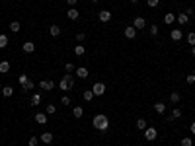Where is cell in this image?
I'll return each instance as SVG.
<instances>
[{"mask_svg": "<svg viewBox=\"0 0 195 146\" xmlns=\"http://www.w3.org/2000/svg\"><path fill=\"white\" fill-rule=\"evenodd\" d=\"M92 125H94V129H98V130H107V129H109V119H107L105 115L100 113V115H96L92 119Z\"/></svg>", "mask_w": 195, "mask_h": 146, "instance_id": "obj_1", "label": "cell"}, {"mask_svg": "<svg viewBox=\"0 0 195 146\" xmlns=\"http://www.w3.org/2000/svg\"><path fill=\"white\" fill-rule=\"evenodd\" d=\"M72 86H74V78H72L70 74H64L63 80L59 82V88H61V90H70Z\"/></svg>", "mask_w": 195, "mask_h": 146, "instance_id": "obj_2", "label": "cell"}, {"mask_svg": "<svg viewBox=\"0 0 195 146\" xmlns=\"http://www.w3.org/2000/svg\"><path fill=\"white\" fill-rule=\"evenodd\" d=\"M156 136H158V130H156L154 127H146V129H144V138H146L148 142L156 140Z\"/></svg>", "mask_w": 195, "mask_h": 146, "instance_id": "obj_3", "label": "cell"}, {"mask_svg": "<svg viewBox=\"0 0 195 146\" xmlns=\"http://www.w3.org/2000/svg\"><path fill=\"white\" fill-rule=\"evenodd\" d=\"M92 92H94V96H104L105 94V84L104 82H96L92 86Z\"/></svg>", "mask_w": 195, "mask_h": 146, "instance_id": "obj_4", "label": "cell"}, {"mask_svg": "<svg viewBox=\"0 0 195 146\" xmlns=\"http://www.w3.org/2000/svg\"><path fill=\"white\" fill-rule=\"evenodd\" d=\"M133 27L135 29H144V27H146V20H144L142 16H137L135 21H133Z\"/></svg>", "mask_w": 195, "mask_h": 146, "instance_id": "obj_5", "label": "cell"}, {"mask_svg": "<svg viewBox=\"0 0 195 146\" xmlns=\"http://www.w3.org/2000/svg\"><path fill=\"white\" fill-rule=\"evenodd\" d=\"M98 20L102 21V24H107V21L111 20V12L109 10H102V12L98 14Z\"/></svg>", "mask_w": 195, "mask_h": 146, "instance_id": "obj_6", "label": "cell"}, {"mask_svg": "<svg viewBox=\"0 0 195 146\" xmlns=\"http://www.w3.org/2000/svg\"><path fill=\"white\" fill-rule=\"evenodd\" d=\"M39 88H41V90L51 92L53 88H55V82H53V80H41V82H39Z\"/></svg>", "mask_w": 195, "mask_h": 146, "instance_id": "obj_7", "label": "cell"}, {"mask_svg": "<svg viewBox=\"0 0 195 146\" xmlns=\"http://www.w3.org/2000/svg\"><path fill=\"white\" fill-rule=\"evenodd\" d=\"M123 33H125V37H127V39H135V37H137V29H135L133 25H127Z\"/></svg>", "mask_w": 195, "mask_h": 146, "instance_id": "obj_8", "label": "cell"}, {"mask_svg": "<svg viewBox=\"0 0 195 146\" xmlns=\"http://www.w3.org/2000/svg\"><path fill=\"white\" fill-rule=\"evenodd\" d=\"M170 37L174 39V41H182V37H183V33H182V29L179 27H176V29H172L170 31Z\"/></svg>", "mask_w": 195, "mask_h": 146, "instance_id": "obj_9", "label": "cell"}, {"mask_svg": "<svg viewBox=\"0 0 195 146\" xmlns=\"http://www.w3.org/2000/svg\"><path fill=\"white\" fill-rule=\"evenodd\" d=\"M67 18L74 21V20H78V18H80V12H78L76 8H68V10H67Z\"/></svg>", "mask_w": 195, "mask_h": 146, "instance_id": "obj_10", "label": "cell"}, {"mask_svg": "<svg viewBox=\"0 0 195 146\" xmlns=\"http://www.w3.org/2000/svg\"><path fill=\"white\" fill-rule=\"evenodd\" d=\"M74 72H76V76H78V78H82V80H86V78H88V76H90V72H88V68H84V66H80V68H76Z\"/></svg>", "mask_w": 195, "mask_h": 146, "instance_id": "obj_11", "label": "cell"}, {"mask_svg": "<svg viewBox=\"0 0 195 146\" xmlns=\"http://www.w3.org/2000/svg\"><path fill=\"white\" fill-rule=\"evenodd\" d=\"M176 20H178V24H179V25H185L187 21H189V16H187L185 12H182V14H178V16H176Z\"/></svg>", "mask_w": 195, "mask_h": 146, "instance_id": "obj_12", "label": "cell"}, {"mask_svg": "<svg viewBox=\"0 0 195 146\" xmlns=\"http://www.w3.org/2000/svg\"><path fill=\"white\" fill-rule=\"evenodd\" d=\"M21 49H24V53H33V51H35V43L33 41H26Z\"/></svg>", "mask_w": 195, "mask_h": 146, "instance_id": "obj_13", "label": "cell"}, {"mask_svg": "<svg viewBox=\"0 0 195 146\" xmlns=\"http://www.w3.org/2000/svg\"><path fill=\"white\" fill-rule=\"evenodd\" d=\"M35 121L39 125H47V113H35Z\"/></svg>", "mask_w": 195, "mask_h": 146, "instance_id": "obj_14", "label": "cell"}, {"mask_svg": "<svg viewBox=\"0 0 195 146\" xmlns=\"http://www.w3.org/2000/svg\"><path fill=\"white\" fill-rule=\"evenodd\" d=\"M39 140L45 142V144H51V142H53V135H51V133H43V135L39 136Z\"/></svg>", "mask_w": 195, "mask_h": 146, "instance_id": "obj_15", "label": "cell"}, {"mask_svg": "<svg viewBox=\"0 0 195 146\" xmlns=\"http://www.w3.org/2000/svg\"><path fill=\"white\" fill-rule=\"evenodd\" d=\"M154 111H156L158 115H162V113H166V105L162 103V101H158V103H154Z\"/></svg>", "mask_w": 195, "mask_h": 146, "instance_id": "obj_16", "label": "cell"}, {"mask_svg": "<svg viewBox=\"0 0 195 146\" xmlns=\"http://www.w3.org/2000/svg\"><path fill=\"white\" fill-rule=\"evenodd\" d=\"M6 72H10V62L2 61V62H0V74H6Z\"/></svg>", "mask_w": 195, "mask_h": 146, "instance_id": "obj_17", "label": "cell"}, {"mask_svg": "<svg viewBox=\"0 0 195 146\" xmlns=\"http://www.w3.org/2000/svg\"><path fill=\"white\" fill-rule=\"evenodd\" d=\"M146 127H148V121L146 119H137V129H139V130H144Z\"/></svg>", "mask_w": 195, "mask_h": 146, "instance_id": "obj_18", "label": "cell"}, {"mask_svg": "<svg viewBox=\"0 0 195 146\" xmlns=\"http://www.w3.org/2000/svg\"><path fill=\"white\" fill-rule=\"evenodd\" d=\"M49 31H51V37H59V35H61V27L59 25H51V27H49Z\"/></svg>", "mask_w": 195, "mask_h": 146, "instance_id": "obj_19", "label": "cell"}, {"mask_svg": "<svg viewBox=\"0 0 195 146\" xmlns=\"http://www.w3.org/2000/svg\"><path fill=\"white\" fill-rule=\"evenodd\" d=\"M72 115H74V117H76V119H80V117L84 115V109H82L80 105H76L74 109H72Z\"/></svg>", "mask_w": 195, "mask_h": 146, "instance_id": "obj_20", "label": "cell"}, {"mask_svg": "<svg viewBox=\"0 0 195 146\" xmlns=\"http://www.w3.org/2000/svg\"><path fill=\"white\" fill-rule=\"evenodd\" d=\"M2 94H4V98H12V96H14V88H12V86H4Z\"/></svg>", "mask_w": 195, "mask_h": 146, "instance_id": "obj_21", "label": "cell"}, {"mask_svg": "<svg viewBox=\"0 0 195 146\" xmlns=\"http://www.w3.org/2000/svg\"><path fill=\"white\" fill-rule=\"evenodd\" d=\"M164 21H166L168 25H170V24H174V21H176V14H172V12H170V14H166V16H164Z\"/></svg>", "mask_w": 195, "mask_h": 146, "instance_id": "obj_22", "label": "cell"}, {"mask_svg": "<svg viewBox=\"0 0 195 146\" xmlns=\"http://www.w3.org/2000/svg\"><path fill=\"white\" fill-rule=\"evenodd\" d=\"M8 43H10V41H8V35H4V33H2V35H0V49L8 47Z\"/></svg>", "mask_w": 195, "mask_h": 146, "instance_id": "obj_23", "label": "cell"}, {"mask_svg": "<svg viewBox=\"0 0 195 146\" xmlns=\"http://www.w3.org/2000/svg\"><path fill=\"white\" fill-rule=\"evenodd\" d=\"M84 53H86L84 45H76V47H74V55H76V57H82Z\"/></svg>", "mask_w": 195, "mask_h": 146, "instance_id": "obj_24", "label": "cell"}, {"mask_svg": "<svg viewBox=\"0 0 195 146\" xmlns=\"http://www.w3.org/2000/svg\"><path fill=\"white\" fill-rule=\"evenodd\" d=\"M33 86H35V82H31V80H27V82L21 86V90L24 92H30V90H33Z\"/></svg>", "mask_w": 195, "mask_h": 146, "instance_id": "obj_25", "label": "cell"}, {"mask_svg": "<svg viewBox=\"0 0 195 146\" xmlns=\"http://www.w3.org/2000/svg\"><path fill=\"white\" fill-rule=\"evenodd\" d=\"M20 27H21V25H20V21H12V24H10V31H12V33H18V31H20Z\"/></svg>", "mask_w": 195, "mask_h": 146, "instance_id": "obj_26", "label": "cell"}, {"mask_svg": "<svg viewBox=\"0 0 195 146\" xmlns=\"http://www.w3.org/2000/svg\"><path fill=\"white\" fill-rule=\"evenodd\" d=\"M41 103V94H33L31 96V105H39Z\"/></svg>", "mask_w": 195, "mask_h": 146, "instance_id": "obj_27", "label": "cell"}, {"mask_svg": "<svg viewBox=\"0 0 195 146\" xmlns=\"http://www.w3.org/2000/svg\"><path fill=\"white\" fill-rule=\"evenodd\" d=\"M82 98H84L86 101H92V98H94V92H92V90H84V94H82Z\"/></svg>", "mask_w": 195, "mask_h": 146, "instance_id": "obj_28", "label": "cell"}, {"mask_svg": "<svg viewBox=\"0 0 195 146\" xmlns=\"http://www.w3.org/2000/svg\"><path fill=\"white\" fill-rule=\"evenodd\" d=\"M179 144H182V146H193V140H191V136H183Z\"/></svg>", "mask_w": 195, "mask_h": 146, "instance_id": "obj_29", "label": "cell"}, {"mask_svg": "<svg viewBox=\"0 0 195 146\" xmlns=\"http://www.w3.org/2000/svg\"><path fill=\"white\" fill-rule=\"evenodd\" d=\"M179 99H182V96H179L178 92H174V94L170 96V101H172V103H179Z\"/></svg>", "mask_w": 195, "mask_h": 146, "instance_id": "obj_30", "label": "cell"}, {"mask_svg": "<svg viewBox=\"0 0 195 146\" xmlns=\"http://www.w3.org/2000/svg\"><path fill=\"white\" fill-rule=\"evenodd\" d=\"M179 117H182V109L174 107V111H172V119H179Z\"/></svg>", "mask_w": 195, "mask_h": 146, "instance_id": "obj_31", "label": "cell"}, {"mask_svg": "<svg viewBox=\"0 0 195 146\" xmlns=\"http://www.w3.org/2000/svg\"><path fill=\"white\" fill-rule=\"evenodd\" d=\"M64 70H67V74H70V72H74V70H76V66H74L72 62H67V64H64Z\"/></svg>", "mask_w": 195, "mask_h": 146, "instance_id": "obj_32", "label": "cell"}, {"mask_svg": "<svg viewBox=\"0 0 195 146\" xmlns=\"http://www.w3.org/2000/svg\"><path fill=\"white\" fill-rule=\"evenodd\" d=\"M45 113H47V115L57 113V107H55V105H47V107H45Z\"/></svg>", "mask_w": 195, "mask_h": 146, "instance_id": "obj_33", "label": "cell"}, {"mask_svg": "<svg viewBox=\"0 0 195 146\" xmlns=\"http://www.w3.org/2000/svg\"><path fill=\"white\" fill-rule=\"evenodd\" d=\"M187 43H189V45H191V47L195 45V31H191L189 35H187Z\"/></svg>", "mask_w": 195, "mask_h": 146, "instance_id": "obj_34", "label": "cell"}, {"mask_svg": "<svg viewBox=\"0 0 195 146\" xmlns=\"http://www.w3.org/2000/svg\"><path fill=\"white\" fill-rule=\"evenodd\" d=\"M37 142H39V138L37 136H31L30 140H27V146H37Z\"/></svg>", "mask_w": 195, "mask_h": 146, "instance_id": "obj_35", "label": "cell"}, {"mask_svg": "<svg viewBox=\"0 0 195 146\" xmlns=\"http://www.w3.org/2000/svg\"><path fill=\"white\" fill-rule=\"evenodd\" d=\"M187 84H195V72H191V74H187Z\"/></svg>", "mask_w": 195, "mask_h": 146, "instance_id": "obj_36", "label": "cell"}, {"mask_svg": "<svg viewBox=\"0 0 195 146\" xmlns=\"http://www.w3.org/2000/svg\"><path fill=\"white\" fill-rule=\"evenodd\" d=\"M146 2H148V6H150V8H156V6L160 4V0H146Z\"/></svg>", "mask_w": 195, "mask_h": 146, "instance_id": "obj_37", "label": "cell"}, {"mask_svg": "<svg viewBox=\"0 0 195 146\" xmlns=\"http://www.w3.org/2000/svg\"><path fill=\"white\" fill-rule=\"evenodd\" d=\"M61 103H63V105H70V98H68V96H63V98H61Z\"/></svg>", "mask_w": 195, "mask_h": 146, "instance_id": "obj_38", "label": "cell"}, {"mask_svg": "<svg viewBox=\"0 0 195 146\" xmlns=\"http://www.w3.org/2000/svg\"><path fill=\"white\" fill-rule=\"evenodd\" d=\"M27 80H30V78H27V74H20V84H21V86H24Z\"/></svg>", "mask_w": 195, "mask_h": 146, "instance_id": "obj_39", "label": "cell"}, {"mask_svg": "<svg viewBox=\"0 0 195 146\" xmlns=\"http://www.w3.org/2000/svg\"><path fill=\"white\" fill-rule=\"evenodd\" d=\"M150 35H154V37L158 35V25H150Z\"/></svg>", "mask_w": 195, "mask_h": 146, "instance_id": "obj_40", "label": "cell"}, {"mask_svg": "<svg viewBox=\"0 0 195 146\" xmlns=\"http://www.w3.org/2000/svg\"><path fill=\"white\" fill-rule=\"evenodd\" d=\"M84 39H86V35H84V33H76V41H80V43H82Z\"/></svg>", "mask_w": 195, "mask_h": 146, "instance_id": "obj_41", "label": "cell"}, {"mask_svg": "<svg viewBox=\"0 0 195 146\" xmlns=\"http://www.w3.org/2000/svg\"><path fill=\"white\" fill-rule=\"evenodd\" d=\"M76 2H78V0H67V4L70 6V8H74V6H76Z\"/></svg>", "mask_w": 195, "mask_h": 146, "instance_id": "obj_42", "label": "cell"}, {"mask_svg": "<svg viewBox=\"0 0 195 146\" xmlns=\"http://www.w3.org/2000/svg\"><path fill=\"white\" fill-rule=\"evenodd\" d=\"M189 129H191V135L195 136V121H191V127H189Z\"/></svg>", "mask_w": 195, "mask_h": 146, "instance_id": "obj_43", "label": "cell"}, {"mask_svg": "<svg viewBox=\"0 0 195 146\" xmlns=\"http://www.w3.org/2000/svg\"><path fill=\"white\" fill-rule=\"evenodd\" d=\"M191 55H193V57H195V45H193V47H191Z\"/></svg>", "mask_w": 195, "mask_h": 146, "instance_id": "obj_44", "label": "cell"}, {"mask_svg": "<svg viewBox=\"0 0 195 146\" xmlns=\"http://www.w3.org/2000/svg\"><path fill=\"white\" fill-rule=\"evenodd\" d=\"M92 2H94V4H98V2H100V0H92Z\"/></svg>", "mask_w": 195, "mask_h": 146, "instance_id": "obj_45", "label": "cell"}, {"mask_svg": "<svg viewBox=\"0 0 195 146\" xmlns=\"http://www.w3.org/2000/svg\"><path fill=\"white\" fill-rule=\"evenodd\" d=\"M131 2H139V0H131Z\"/></svg>", "mask_w": 195, "mask_h": 146, "instance_id": "obj_46", "label": "cell"}]
</instances>
